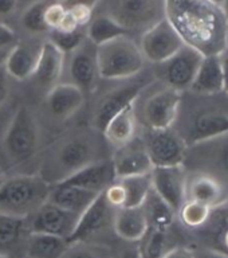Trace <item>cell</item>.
I'll list each match as a JSON object with an SVG mask.
<instances>
[{
  "label": "cell",
  "instance_id": "cell-37",
  "mask_svg": "<svg viewBox=\"0 0 228 258\" xmlns=\"http://www.w3.org/2000/svg\"><path fill=\"white\" fill-rule=\"evenodd\" d=\"M64 15H66V8L60 2H54L48 4L46 11H44V20L47 24L48 30H54L58 28L63 20Z\"/></svg>",
  "mask_w": 228,
  "mask_h": 258
},
{
  "label": "cell",
  "instance_id": "cell-50",
  "mask_svg": "<svg viewBox=\"0 0 228 258\" xmlns=\"http://www.w3.org/2000/svg\"><path fill=\"white\" fill-rule=\"evenodd\" d=\"M0 258H11V257H8V255H6V254H0Z\"/></svg>",
  "mask_w": 228,
  "mask_h": 258
},
{
  "label": "cell",
  "instance_id": "cell-22",
  "mask_svg": "<svg viewBox=\"0 0 228 258\" xmlns=\"http://www.w3.org/2000/svg\"><path fill=\"white\" fill-rule=\"evenodd\" d=\"M113 229L124 241L140 242L149 229L144 207L140 206L116 209L113 218Z\"/></svg>",
  "mask_w": 228,
  "mask_h": 258
},
{
  "label": "cell",
  "instance_id": "cell-10",
  "mask_svg": "<svg viewBox=\"0 0 228 258\" xmlns=\"http://www.w3.org/2000/svg\"><path fill=\"white\" fill-rule=\"evenodd\" d=\"M150 179L153 191L177 214L183 203L187 201L188 176L184 165L153 167Z\"/></svg>",
  "mask_w": 228,
  "mask_h": 258
},
{
  "label": "cell",
  "instance_id": "cell-51",
  "mask_svg": "<svg viewBox=\"0 0 228 258\" xmlns=\"http://www.w3.org/2000/svg\"><path fill=\"white\" fill-rule=\"evenodd\" d=\"M227 48H228V34H227Z\"/></svg>",
  "mask_w": 228,
  "mask_h": 258
},
{
  "label": "cell",
  "instance_id": "cell-24",
  "mask_svg": "<svg viewBox=\"0 0 228 258\" xmlns=\"http://www.w3.org/2000/svg\"><path fill=\"white\" fill-rule=\"evenodd\" d=\"M98 195L100 194L93 192V191L85 189L78 185L56 181V183H51L48 202L67 210L70 213L80 215L92 205Z\"/></svg>",
  "mask_w": 228,
  "mask_h": 258
},
{
  "label": "cell",
  "instance_id": "cell-42",
  "mask_svg": "<svg viewBox=\"0 0 228 258\" xmlns=\"http://www.w3.org/2000/svg\"><path fill=\"white\" fill-rule=\"evenodd\" d=\"M8 97V81L7 73L4 69H0V108L3 106L4 102L7 101Z\"/></svg>",
  "mask_w": 228,
  "mask_h": 258
},
{
  "label": "cell",
  "instance_id": "cell-47",
  "mask_svg": "<svg viewBox=\"0 0 228 258\" xmlns=\"http://www.w3.org/2000/svg\"><path fill=\"white\" fill-rule=\"evenodd\" d=\"M221 8H223V11H224V14L227 15V18H228V0H224V2H223V6H221Z\"/></svg>",
  "mask_w": 228,
  "mask_h": 258
},
{
  "label": "cell",
  "instance_id": "cell-27",
  "mask_svg": "<svg viewBox=\"0 0 228 258\" xmlns=\"http://www.w3.org/2000/svg\"><path fill=\"white\" fill-rule=\"evenodd\" d=\"M136 133V112L134 104L129 105L116 116H113L102 131L109 144L114 148H121L134 139Z\"/></svg>",
  "mask_w": 228,
  "mask_h": 258
},
{
  "label": "cell",
  "instance_id": "cell-13",
  "mask_svg": "<svg viewBox=\"0 0 228 258\" xmlns=\"http://www.w3.org/2000/svg\"><path fill=\"white\" fill-rule=\"evenodd\" d=\"M114 213L116 209L109 203L108 199L105 198V194L101 192L92 205L84 213L80 214L74 230L67 238L68 245L85 243L96 234L102 231L110 222L113 223Z\"/></svg>",
  "mask_w": 228,
  "mask_h": 258
},
{
  "label": "cell",
  "instance_id": "cell-28",
  "mask_svg": "<svg viewBox=\"0 0 228 258\" xmlns=\"http://www.w3.org/2000/svg\"><path fill=\"white\" fill-rule=\"evenodd\" d=\"M70 247L66 238L44 233H30L27 255L30 258H62Z\"/></svg>",
  "mask_w": 228,
  "mask_h": 258
},
{
  "label": "cell",
  "instance_id": "cell-29",
  "mask_svg": "<svg viewBox=\"0 0 228 258\" xmlns=\"http://www.w3.org/2000/svg\"><path fill=\"white\" fill-rule=\"evenodd\" d=\"M124 35H129V32L117 20L105 14H101L90 20V23L88 24V30H86L88 39L96 46H101Z\"/></svg>",
  "mask_w": 228,
  "mask_h": 258
},
{
  "label": "cell",
  "instance_id": "cell-38",
  "mask_svg": "<svg viewBox=\"0 0 228 258\" xmlns=\"http://www.w3.org/2000/svg\"><path fill=\"white\" fill-rule=\"evenodd\" d=\"M62 258H101V255L92 247L84 246V243H75L70 245Z\"/></svg>",
  "mask_w": 228,
  "mask_h": 258
},
{
  "label": "cell",
  "instance_id": "cell-12",
  "mask_svg": "<svg viewBox=\"0 0 228 258\" xmlns=\"http://www.w3.org/2000/svg\"><path fill=\"white\" fill-rule=\"evenodd\" d=\"M78 217L80 215L47 201L32 215L26 218V223L30 233L51 234L67 239L74 230Z\"/></svg>",
  "mask_w": 228,
  "mask_h": 258
},
{
  "label": "cell",
  "instance_id": "cell-6",
  "mask_svg": "<svg viewBox=\"0 0 228 258\" xmlns=\"http://www.w3.org/2000/svg\"><path fill=\"white\" fill-rule=\"evenodd\" d=\"M184 163L216 179L219 175L228 177V133L188 145Z\"/></svg>",
  "mask_w": 228,
  "mask_h": 258
},
{
  "label": "cell",
  "instance_id": "cell-40",
  "mask_svg": "<svg viewBox=\"0 0 228 258\" xmlns=\"http://www.w3.org/2000/svg\"><path fill=\"white\" fill-rule=\"evenodd\" d=\"M163 258H196V255H195V251L189 249V247L177 246V247L169 249L168 251L163 255Z\"/></svg>",
  "mask_w": 228,
  "mask_h": 258
},
{
  "label": "cell",
  "instance_id": "cell-16",
  "mask_svg": "<svg viewBox=\"0 0 228 258\" xmlns=\"http://www.w3.org/2000/svg\"><path fill=\"white\" fill-rule=\"evenodd\" d=\"M94 144L88 137L78 136L70 139L60 145L55 153V171L60 172V179L70 176L80 168L92 161H96ZM58 180V181H59Z\"/></svg>",
  "mask_w": 228,
  "mask_h": 258
},
{
  "label": "cell",
  "instance_id": "cell-30",
  "mask_svg": "<svg viewBox=\"0 0 228 258\" xmlns=\"http://www.w3.org/2000/svg\"><path fill=\"white\" fill-rule=\"evenodd\" d=\"M142 207L146 214L149 227L168 231L169 227L172 226L176 213L153 189H150V192L148 194Z\"/></svg>",
  "mask_w": 228,
  "mask_h": 258
},
{
  "label": "cell",
  "instance_id": "cell-2",
  "mask_svg": "<svg viewBox=\"0 0 228 258\" xmlns=\"http://www.w3.org/2000/svg\"><path fill=\"white\" fill-rule=\"evenodd\" d=\"M51 183L42 175H16L0 181V214L28 218L48 201Z\"/></svg>",
  "mask_w": 228,
  "mask_h": 258
},
{
  "label": "cell",
  "instance_id": "cell-19",
  "mask_svg": "<svg viewBox=\"0 0 228 258\" xmlns=\"http://www.w3.org/2000/svg\"><path fill=\"white\" fill-rule=\"evenodd\" d=\"M85 102V93L72 84H56L47 92L46 104L50 114L58 120H67Z\"/></svg>",
  "mask_w": 228,
  "mask_h": 258
},
{
  "label": "cell",
  "instance_id": "cell-9",
  "mask_svg": "<svg viewBox=\"0 0 228 258\" xmlns=\"http://www.w3.org/2000/svg\"><path fill=\"white\" fill-rule=\"evenodd\" d=\"M187 143L172 128L149 129L145 148L153 167L181 165L187 153Z\"/></svg>",
  "mask_w": 228,
  "mask_h": 258
},
{
  "label": "cell",
  "instance_id": "cell-21",
  "mask_svg": "<svg viewBox=\"0 0 228 258\" xmlns=\"http://www.w3.org/2000/svg\"><path fill=\"white\" fill-rule=\"evenodd\" d=\"M63 66L64 54L47 39L40 46L38 63L31 78L35 80L40 88L50 90L52 86L58 84L63 72Z\"/></svg>",
  "mask_w": 228,
  "mask_h": 258
},
{
  "label": "cell",
  "instance_id": "cell-43",
  "mask_svg": "<svg viewBox=\"0 0 228 258\" xmlns=\"http://www.w3.org/2000/svg\"><path fill=\"white\" fill-rule=\"evenodd\" d=\"M101 0H62L60 3L63 4L64 8L75 7V6H84V7H89L94 10L96 6L100 3Z\"/></svg>",
  "mask_w": 228,
  "mask_h": 258
},
{
  "label": "cell",
  "instance_id": "cell-7",
  "mask_svg": "<svg viewBox=\"0 0 228 258\" xmlns=\"http://www.w3.org/2000/svg\"><path fill=\"white\" fill-rule=\"evenodd\" d=\"M203 54L196 48L184 44L183 47L164 62H161L157 76L165 85L177 92H183L191 88L197 69L200 66Z\"/></svg>",
  "mask_w": 228,
  "mask_h": 258
},
{
  "label": "cell",
  "instance_id": "cell-34",
  "mask_svg": "<svg viewBox=\"0 0 228 258\" xmlns=\"http://www.w3.org/2000/svg\"><path fill=\"white\" fill-rule=\"evenodd\" d=\"M177 214L180 217V221L187 227L197 229V227L205 225V222L211 218L212 209L200 202L187 199L180 207V210L177 211Z\"/></svg>",
  "mask_w": 228,
  "mask_h": 258
},
{
  "label": "cell",
  "instance_id": "cell-32",
  "mask_svg": "<svg viewBox=\"0 0 228 258\" xmlns=\"http://www.w3.org/2000/svg\"><path fill=\"white\" fill-rule=\"evenodd\" d=\"M168 231L149 227L138 246L140 258H163L168 251Z\"/></svg>",
  "mask_w": 228,
  "mask_h": 258
},
{
  "label": "cell",
  "instance_id": "cell-41",
  "mask_svg": "<svg viewBox=\"0 0 228 258\" xmlns=\"http://www.w3.org/2000/svg\"><path fill=\"white\" fill-rule=\"evenodd\" d=\"M19 0H0V16H10L16 11Z\"/></svg>",
  "mask_w": 228,
  "mask_h": 258
},
{
  "label": "cell",
  "instance_id": "cell-3",
  "mask_svg": "<svg viewBox=\"0 0 228 258\" xmlns=\"http://www.w3.org/2000/svg\"><path fill=\"white\" fill-rule=\"evenodd\" d=\"M100 78L109 81L128 80L142 70L145 58L140 46L128 35L97 46Z\"/></svg>",
  "mask_w": 228,
  "mask_h": 258
},
{
  "label": "cell",
  "instance_id": "cell-49",
  "mask_svg": "<svg viewBox=\"0 0 228 258\" xmlns=\"http://www.w3.org/2000/svg\"><path fill=\"white\" fill-rule=\"evenodd\" d=\"M32 2H34V0H19V3H26V4H27V6L30 3H32Z\"/></svg>",
  "mask_w": 228,
  "mask_h": 258
},
{
  "label": "cell",
  "instance_id": "cell-25",
  "mask_svg": "<svg viewBox=\"0 0 228 258\" xmlns=\"http://www.w3.org/2000/svg\"><path fill=\"white\" fill-rule=\"evenodd\" d=\"M189 90L196 94L212 96L223 92V70L220 55H204Z\"/></svg>",
  "mask_w": 228,
  "mask_h": 258
},
{
  "label": "cell",
  "instance_id": "cell-17",
  "mask_svg": "<svg viewBox=\"0 0 228 258\" xmlns=\"http://www.w3.org/2000/svg\"><path fill=\"white\" fill-rule=\"evenodd\" d=\"M113 167L116 172V179L126 176H136L150 173L153 169L152 161L145 148V143L138 139H133L121 148H117L113 156Z\"/></svg>",
  "mask_w": 228,
  "mask_h": 258
},
{
  "label": "cell",
  "instance_id": "cell-31",
  "mask_svg": "<svg viewBox=\"0 0 228 258\" xmlns=\"http://www.w3.org/2000/svg\"><path fill=\"white\" fill-rule=\"evenodd\" d=\"M117 180L122 185L125 191L124 207H140V206H142L148 194L152 189L150 173L118 177Z\"/></svg>",
  "mask_w": 228,
  "mask_h": 258
},
{
  "label": "cell",
  "instance_id": "cell-14",
  "mask_svg": "<svg viewBox=\"0 0 228 258\" xmlns=\"http://www.w3.org/2000/svg\"><path fill=\"white\" fill-rule=\"evenodd\" d=\"M149 84V80L133 81L130 84H125L122 86L114 88L101 97L100 102L97 104L93 117V124L98 132L102 133L109 120L117 113L121 112L129 105L136 102L137 97L140 96L142 89Z\"/></svg>",
  "mask_w": 228,
  "mask_h": 258
},
{
  "label": "cell",
  "instance_id": "cell-11",
  "mask_svg": "<svg viewBox=\"0 0 228 258\" xmlns=\"http://www.w3.org/2000/svg\"><path fill=\"white\" fill-rule=\"evenodd\" d=\"M181 105V92L175 89H161L153 93L145 101L142 108V118L149 129L172 128Z\"/></svg>",
  "mask_w": 228,
  "mask_h": 258
},
{
  "label": "cell",
  "instance_id": "cell-53",
  "mask_svg": "<svg viewBox=\"0 0 228 258\" xmlns=\"http://www.w3.org/2000/svg\"><path fill=\"white\" fill-rule=\"evenodd\" d=\"M0 181H2V180H0Z\"/></svg>",
  "mask_w": 228,
  "mask_h": 258
},
{
  "label": "cell",
  "instance_id": "cell-8",
  "mask_svg": "<svg viewBox=\"0 0 228 258\" xmlns=\"http://www.w3.org/2000/svg\"><path fill=\"white\" fill-rule=\"evenodd\" d=\"M184 44L179 32L175 30L171 22L164 18L141 34L138 46L145 59L153 63H161L176 54Z\"/></svg>",
  "mask_w": 228,
  "mask_h": 258
},
{
  "label": "cell",
  "instance_id": "cell-35",
  "mask_svg": "<svg viewBox=\"0 0 228 258\" xmlns=\"http://www.w3.org/2000/svg\"><path fill=\"white\" fill-rule=\"evenodd\" d=\"M27 230L26 218L0 214V246L14 245ZM28 231V230H27Z\"/></svg>",
  "mask_w": 228,
  "mask_h": 258
},
{
  "label": "cell",
  "instance_id": "cell-15",
  "mask_svg": "<svg viewBox=\"0 0 228 258\" xmlns=\"http://www.w3.org/2000/svg\"><path fill=\"white\" fill-rule=\"evenodd\" d=\"M68 73L75 85L86 94L96 90L100 73L97 62V46L86 38L84 43L74 51L70 52Z\"/></svg>",
  "mask_w": 228,
  "mask_h": 258
},
{
  "label": "cell",
  "instance_id": "cell-46",
  "mask_svg": "<svg viewBox=\"0 0 228 258\" xmlns=\"http://www.w3.org/2000/svg\"><path fill=\"white\" fill-rule=\"evenodd\" d=\"M116 258H140V253H138V246L134 247H128L125 249L121 254H118Z\"/></svg>",
  "mask_w": 228,
  "mask_h": 258
},
{
  "label": "cell",
  "instance_id": "cell-23",
  "mask_svg": "<svg viewBox=\"0 0 228 258\" xmlns=\"http://www.w3.org/2000/svg\"><path fill=\"white\" fill-rule=\"evenodd\" d=\"M40 46L42 43L14 44L4 62V70L7 76L12 77L16 81H26L31 78L38 63Z\"/></svg>",
  "mask_w": 228,
  "mask_h": 258
},
{
  "label": "cell",
  "instance_id": "cell-20",
  "mask_svg": "<svg viewBox=\"0 0 228 258\" xmlns=\"http://www.w3.org/2000/svg\"><path fill=\"white\" fill-rule=\"evenodd\" d=\"M187 199L204 203L213 210L224 205L228 192L219 179L208 173L197 172L187 180Z\"/></svg>",
  "mask_w": 228,
  "mask_h": 258
},
{
  "label": "cell",
  "instance_id": "cell-1",
  "mask_svg": "<svg viewBox=\"0 0 228 258\" xmlns=\"http://www.w3.org/2000/svg\"><path fill=\"white\" fill-rule=\"evenodd\" d=\"M165 18L185 44L203 55L227 50L228 18L223 8L208 0H165Z\"/></svg>",
  "mask_w": 228,
  "mask_h": 258
},
{
  "label": "cell",
  "instance_id": "cell-26",
  "mask_svg": "<svg viewBox=\"0 0 228 258\" xmlns=\"http://www.w3.org/2000/svg\"><path fill=\"white\" fill-rule=\"evenodd\" d=\"M228 133V114L219 112L200 113L188 126L187 136L183 137L187 145Z\"/></svg>",
  "mask_w": 228,
  "mask_h": 258
},
{
  "label": "cell",
  "instance_id": "cell-5",
  "mask_svg": "<svg viewBox=\"0 0 228 258\" xmlns=\"http://www.w3.org/2000/svg\"><path fill=\"white\" fill-rule=\"evenodd\" d=\"M38 144L39 131L35 116L27 106H19L4 135V151L12 161L20 163L34 156Z\"/></svg>",
  "mask_w": 228,
  "mask_h": 258
},
{
  "label": "cell",
  "instance_id": "cell-4",
  "mask_svg": "<svg viewBox=\"0 0 228 258\" xmlns=\"http://www.w3.org/2000/svg\"><path fill=\"white\" fill-rule=\"evenodd\" d=\"M105 15L126 31L145 32L165 18V0H105Z\"/></svg>",
  "mask_w": 228,
  "mask_h": 258
},
{
  "label": "cell",
  "instance_id": "cell-52",
  "mask_svg": "<svg viewBox=\"0 0 228 258\" xmlns=\"http://www.w3.org/2000/svg\"><path fill=\"white\" fill-rule=\"evenodd\" d=\"M54 2H62V0H54Z\"/></svg>",
  "mask_w": 228,
  "mask_h": 258
},
{
  "label": "cell",
  "instance_id": "cell-36",
  "mask_svg": "<svg viewBox=\"0 0 228 258\" xmlns=\"http://www.w3.org/2000/svg\"><path fill=\"white\" fill-rule=\"evenodd\" d=\"M86 38L88 36H86V31L84 28H78L74 31H63L59 28H54V30H50L48 40L52 44H55L56 47L66 55L80 47Z\"/></svg>",
  "mask_w": 228,
  "mask_h": 258
},
{
  "label": "cell",
  "instance_id": "cell-18",
  "mask_svg": "<svg viewBox=\"0 0 228 258\" xmlns=\"http://www.w3.org/2000/svg\"><path fill=\"white\" fill-rule=\"evenodd\" d=\"M116 180V172L112 160H96L64 177L63 183L78 185L93 192L101 194ZM56 183V181H55Z\"/></svg>",
  "mask_w": 228,
  "mask_h": 258
},
{
  "label": "cell",
  "instance_id": "cell-45",
  "mask_svg": "<svg viewBox=\"0 0 228 258\" xmlns=\"http://www.w3.org/2000/svg\"><path fill=\"white\" fill-rule=\"evenodd\" d=\"M196 258H228V254L217 251V250H203L199 254L195 253Z\"/></svg>",
  "mask_w": 228,
  "mask_h": 258
},
{
  "label": "cell",
  "instance_id": "cell-44",
  "mask_svg": "<svg viewBox=\"0 0 228 258\" xmlns=\"http://www.w3.org/2000/svg\"><path fill=\"white\" fill-rule=\"evenodd\" d=\"M221 70H223V92L228 94V48L220 54Z\"/></svg>",
  "mask_w": 228,
  "mask_h": 258
},
{
  "label": "cell",
  "instance_id": "cell-33",
  "mask_svg": "<svg viewBox=\"0 0 228 258\" xmlns=\"http://www.w3.org/2000/svg\"><path fill=\"white\" fill-rule=\"evenodd\" d=\"M52 0H34L24 10L22 15L23 27L31 34H43L50 31L44 20V11Z\"/></svg>",
  "mask_w": 228,
  "mask_h": 258
},
{
  "label": "cell",
  "instance_id": "cell-48",
  "mask_svg": "<svg viewBox=\"0 0 228 258\" xmlns=\"http://www.w3.org/2000/svg\"><path fill=\"white\" fill-rule=\"evenodd\" d=\"M208 2H211V3L216 4V6H219V7H221V6H223V2H224V0H208Z\"/></svg>",
  "mask_w": 228,
  "mask_h": 258
},
{
  "label": "cell",
  "instance_id": "cell-39",
  "mask_svg": "<svg viewBox=\"0 0 228 258\" xmlns=\"http://www.w3.org/2000/svg\"><path fill=\"white\" fill-rule=\"evenodd\" d=\"M16 43V32L10 26L0 22V48L14 46Z\"/></svg>",
  "mask_w": 228,
  "mask_h": 258
}]
</instances>
